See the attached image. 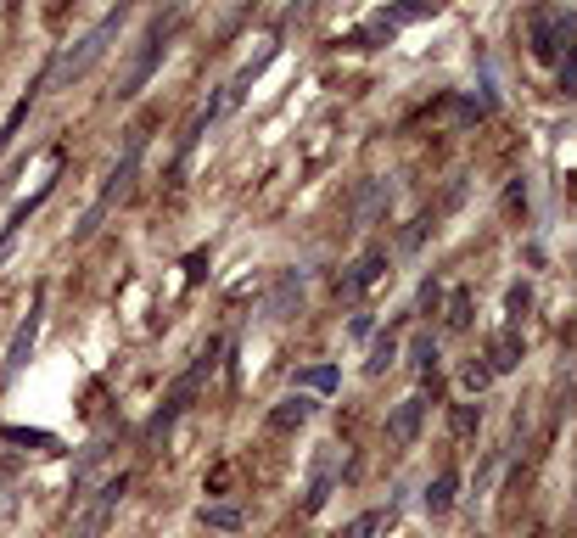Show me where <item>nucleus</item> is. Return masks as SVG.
<instances>
[{"instance_id":"obj_18","label":"nucleus","mask_w":577,"mask_h":538,"mask_svg":"<svg viewBox=\"0 0 577 538\" xmlns=\"http://www.w3.org/2000/svg\"><path fill=\"white\" fill-rule=\"evenodd\" d=\"M202 527H213V533H241V527H247V510L241 505H202Z\"/></svg>"},{"instance_id":"obj_8","label":"nucleus","mask_w":577,"mask_h":538,"mask_svg":"<svg viewBox=\"0 0 577 538\" xmlns=\"http://www.w3.org/2000/svg\"><path fill=\"white\" fill-rule=\"evenodd\" d=\"M342 477V454L337 443H325L320 454H314V471H309V494H303V516H314V510H325V499H331V488H337Z\"/></svg>"},{"instance_id":"obj_12","label":"nucleus","mask_w":577,"mask_h":538,"mask_svg":"<svg viewBox=\"0 0 577 538\" xmlns=\"http://www.w3.org/2000/svg\"><path fill=\"white\" fill-rule=\"evenodd\" d=\"M309 421H314V398L297 393V387L275 404V410H269V426H275V432H297V426H309Z\"/></svg>"},{"instance_id":"obj_20","label":"nucleus","mask_w":577,"mask_h":538,"mask_svg":"<svg viewBox=\"0 0 577 538\" xmlns=\"http://www.w3.org/2000/svg\"><path fill=\"white\" fill-rule=\"evenodd\" d=\"M409 365H415V376H432L437 370V337L426 331V337H415V348H409Z\"/></svg>"},{"instance_id":"obj_14","label":"nucleus","mask_w":577,"mask_h":538,"mask_svg":"<svg viewBox=\"0 0 577 538\" xmlns=\"http://www.w3.org/2000/svg\"><path fill=\"white\" fill-rule=\"evenodd\" d=\"M40 90H45V73H40V79H29V90H23V96L12 101V113H6V124H0V152H6V146L17 141V129H23V118L34 113V101H40Z\"/></svg>"},{"instance_id":"obj_26","label":"nucleus","mask_w":577,"mask_h":538,"mask_svg":"<svg viewBox=\"0 0 577 538\" xmlns=\"http://www.w3.org/2000/svg\"><path fill=\"white\" fill-rule=\"evenodd\" d=\"M376 527H381V516H376V510H370V516H359V522H348V533H342V538H370V533H376Z\"/></svg>"},{"instance_id":"obj_13","label":"nucleus","mask_w":577,"mask_h":538,"mask_svg":"<svg viewBox=\"0 0 577 538\" xmlns=\"http://www.w3.org/2000/svg\"><path fill=\"white\" fill-rule=\"evenodd\" d=\"M275 51H281V45H264V51H258V57L247 62V68H241V73H236V79H230L225 90H219V101H225V107H236V101L247 96V90H253V85H258V73H264L269 62H275Z\"/></svg>"},{"instance_id":"obj_17","label":"nucleus","mask_w":577,"mask_h":538,"mask_svg":"<svg viewBox=\"0 0 577 538\" xmlns=\"http://www.w3.org/2000/svg\"><path fill=\"white\" fill-rule=\"evenodd\" d=\"M297 393H337L342 387V370L337 365H309V370H297L292 376Z\"/></svg>"},{"instance_id":"obj_10","label":"nucleus","mask_w":577,"mask_h":538,"mask_svg":"<svg viewBox=\"0 0 577 538\" xmlns=\"http://www.w3.org/2000/svg\"><path fill=\"white\" fill-rule=\"evenodd\" d=\"M381 269H387V247H365L359 264H353L348 275L337 281V298H359V292H370V286L381 281Z\"/></svg>"},{"instance_id":"obj_21","label":"nucleus","mask_w":577,"mask_h":538,"mask_svg":"<svg viewBox=\"0 0 577 538\" xmlns=\"http://www.w3.org/2000/svg\"><path fill=\"white\" fill-rule=\"evenodd\" d=\"M443 331H471V292H454L449 298V314H443Z\"/></svg>"},{"instance_id":"obj_23","label":"nucleus","mask_w":577,"mask_h":538,"mask_svg":"<svg viewBox=\"0 0 577 538\" xmlns=\"http://www.w3.org/2000/svg\"><path fill=\"white\" fill-rule=\"evenodd\" d=\"M561 90L577 101V45H566V57H561Z\"/></svg>"},{"instance_id":"obj_11","label":"nucleus","mask_w":577,"mask_h":538,"mask_svg":"<svg viewBox=\"0 0 577 538\" xmlns=\"http://www.w3.org/2000/svg\"><path fill=\"white\" fill-rule=\"evenodd\" d=\"M421 421H426V398H404L393 415H387V443H398V449H409V443L421 438Z\"/></svg>"},{"instance_id":"obj_16","label":"nucleus","mask_w":577,"mask_h":538,"mask_svg":"<svg viewBox=\"0 0 577 538\" xmlns=\"http://www.w3.org/2000/svg\"><path fill=\"white\" fill-rule=\"evenodd\" d=\"M454 494H460V471L443 466V471H437V482L426 488V510H432V516H449V510H454Z\"/></svg>"},{"instance_id":"obj_7","label":"nucleus","mask_w":577,"mask_h":538,"mask_svg":"<svg viewBox=\"0 0 577 538\" xmlns=\"http://www.w3.org/2000/svg\"><path fill=\"white\" fill-rule=\"evenodd\" d=\"M40 326H45V292H34V303H29V320L17 326L12 348H6V365H0V382H6V387H12L17 376H23V365L34 359V342H40Z\"/></svg>"},{"instance_id":"obj_1","label":"nucleus","mask_w":577,"mask_h":538,"mask_svg":"<svg viewBox=\"0 0 577 538\" xmlns=\"http://www.w3.org/2000/svg\"><path fill=\"white\" fill-rule=\"evenodd\" d=\"M146 141H152V118H141V124H129L124 129V152H118V163L107 169V185H101V197L85 208V219H79V230L73 236L85 241V236H96L101 230V219L118 208V202L135 191V174H141V157H146Z\"/></svg>"},{"instance_id":"obj_6","label":"nucleus","mask_w":577,"mask_h":538,"mask_svg":"<svg viewBox=\"0 0 577 538\" xmlns=\"http://www.w3.org/2000/svg\"><path fill=\"white\" fill-rule=\"evenodd\" d=\"M527 34H533V57L538 62H555L566 45H577V17L561 12V6H538L533 23H527Z\"/></svg>"},{"instance_id":"obj_9","label":"nucleus","mask_w":577,"mask_h":538,"mask_svg":"<svg viewBox=\"0 0 577 538\" xmlns=\"http://www.w3.org/2000/svg\"><path fill=\"white\" fill-rule=\"evenodd\" d=\"M303 292H309V275L303 269H281L275 275V292L264 298V320H292L303 309Z\"/></svg>"},{"instance_id":"obj_5","label":"nucleus","mask_w":577,"mask_h":538,"mask_svg":"<svg viewBox=\"0 0 577 538\" xmlns=\"http://www.w3.org/2000/svg\"><path fill=\"white\" fill-rule=\"evenodd\" d=\"M213 365H219V342H208V348H197V359H191V370H185L180 382L169 387V398H163V410H157L152 421H146V432H152V438H157V432H169V426L180 421V415H185V404H191V398H197L202 376H208Z\"/></svg>"},{"instance_id":"obj_28","label":"nucleus","mask_w":577,"mask_h":538,"mask_svg":"<svg viewBox=\"0 0 577 538\" xmlns=\"http://www.w3.org/2000/svg\"><path fill=\"white\" fill-rule=\"evenodd\" d=\"M17 6H23V0H6V12H17Z\"/></svg>"},{"instance_id":"obj_24","label":"nucleus","mask_w":577,"mask_h":538,"mask_svg":"<svg viewBox=\"0 0 577 538\" xmlns=\"http://www.w3.org/2000/svg\"><path fill=\"white\" fill-rule=\"evenodd\" d=\"M527 303H533V292H527V286H510V298H505V309H510V326H521V314H527Z\"/></svg>"},{"instance_id":"obj_2","label":"nucleus","mask_w":577,"mask_h":538,"mask_svg":"<svg viewBox=\"0 0 577 538\" xmlns=\"http://www.w3.org/2000/svg\"><path fill=\"white\" fill-rule=\"evenodd\" d=\"M124 17H129V6L118 0V6H113L107 17H101L96 29L79 34V40H73L68 51H62V57L51 62V68H45V90H73V85H79V79H85V73L96 68V62L107 57V51H113L118 29H124Z\"/></svg>"},{"instance_id":"obj_25","label":"nucleus","mask_w":577,"mask_h":538,"mask_svg":"<svg viewBox=\"0 0 577 538\" xmlns=\"http://www.w3.org/2000/svg\"><path fill=\"white\" fill-rule=\"evenodd\" d=\"M6 443H40V449H51V432H29V426H6Z\"/></svg>"},{"instance_id":"obj_3","label":"nucleus","mask_w":577,"mask_h":538,"mask_svg":"<svg viewBox=\"0 0 577 538\" xmlns=\"http://www.w3.org/2000/svg\"><path fill=\"white\" fill-rule=\"evenodd\" d=\"M180 29H185V12H157L152 23H146V34L135 40V51H129L124 79H118V101H135L146 85H152V73L163 68V57H169V45H174Z\"/></svg>"},{"instance_id":"obj_15","label":"nucleus","mask_w":577,"mask_h":538,"mask_svg":"<svg viewBox=\"0 0 577 538\" xmlns=\"http://www.w3.org/2000/svg\"><path fill=\"white\" fill-rule=\"evenodd\" d=\"M521 365V326H505L499 337H493V348H488V370L493 376H505V370H516Z\"/></svg>"},{"instance_id":"obj_19","label":"nucleus","mask_w":577,"mask_h":538,"mask_svg":"<svg viewBox=\"0 0 577 538\" xmlns=\"http://www.w3.org/2000/svg\"><path fill=\"white\" fill-rule=\"evenodd\" d=\"M393 359H398V337H393V331H381V337H376V342H370V359H365V376H381V370L393 365Z\"/></svg>"},{"instance_id":"obj_27","label":"nucleus","mask_w":577,"mask_h":538,"mask_svg":"<svg viewBox=\"0 0 577 538\" xmlns=\"http://www.w3.org/2000/svg\"><path fill=\"white\" fill-rule=\"evenodd\" d=\"M477 415H482V410H471V404H460V410H454V432H471V426H477Z\"/></svg>"},{"instance_id":"obj_22","label":"nucleus","mask_w":577,"mask_h":538,"mask_svg":"<svg viewBox=\"0 0 577 538\" xmlns=\"http://www.w3.org/2000/svg\"><path fill=\"white\" fill-rule=\"evenodd\" d=\"M460 382H465V393H482V387L493 382V370H488V359H471V365L460 370Z\"/></svg>"},{"instance_id":"obj_4","label":"nucleus","mask_w":577,"mask_h":538,"mask_svg":"<svg viewBox=\"0 0 577 538\" xmlns=\"http://www.w3.org/2000/svg\"><path fill=\"white\" fill-rule=\"evenodd\" d=\"M449 6V0H393V6H381V12H370L359 29L342 34V51H376V45H393L398 34L409 29V23H421V17H437Z\"/></svg>"}]
</instances>
